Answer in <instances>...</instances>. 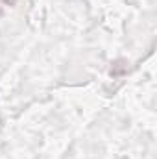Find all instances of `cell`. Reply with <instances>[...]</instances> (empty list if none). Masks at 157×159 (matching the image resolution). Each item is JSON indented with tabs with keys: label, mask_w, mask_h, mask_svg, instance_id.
Wrapping results in <instances>:
<instances>
[{
	"label": "cell",
	"mask_w": 157,
	"mask_h": 159,
	"mask_svg": "<svg viewBox=\"0 0 157 159\" xmlns=\"http://www.w3.org/2000/svg\"><path fill=\"white\" fill-rule=\"evenodd\" d=\"M126 69H128V67H126V61H124V59H118V61H115V65H113V69H111V74H113V76H118V74H122Z\"/></svg>",
	"instance_id": "6da1fadb"
},
{
	"label": "cell",
	"mask_w": 157,
	"mask_h": 159,
	"mask_svg": "<svg viewBox=\"0 0 157 159\" xmlns=\"http://www.w3.org/2000/svg\"><path fill=\"white\" fill-rule=\"evenodd\" d=\"M0 15H2V11H0Z\"/></svg>",
	"instance_id": "7a4b0ae2"
}]
</instances>
